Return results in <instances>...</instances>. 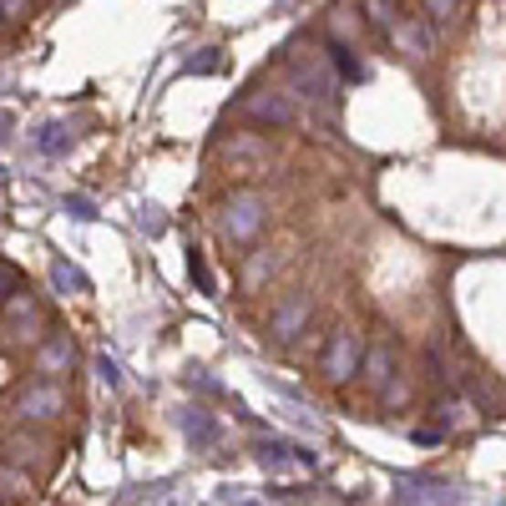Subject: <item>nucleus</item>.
Here are the masks:
<instances>
[{
	"mask_svg": "<svg viewBox=\"0 0 506 506\" xmlns=\"http://www.w3.org/2000/svg\"><path fill=\"white\" fill-rule=\"evenodd\" d=\"M0 5H5V11H16V5H21V0H0Z\"/></svg>",
	"mask_w": 506,
	"mask_h": 506,
	"instance_id": "nucleus-24",
	"label": "nucleus"
},
{
	"mask_svg": "<svg viewBox=\"0 0 506 506\" xmlns=\"http://www.w3.org/2000/svg\"><path fill=\"white\" fill-rule=\"evenodd\" d=\"M0 506H11V496H5V491H0Z\"/></svg>",
	"mask_w": 506,
	"mask_h": 506,
	"instance_id": "nucleus-25",
	"label": "nucleus"
},
{
	"mask_svg": "<svg viewBox=\"0 0 506 506\" xmlns=\"http://www.w3.org/2000/svg\"><path fill=\"white\" fill-rule=\"evenodd\" d=\"M360 380L370 390H385L390 380H395V354H390V344H364V360H360Z\"/></svg>",
	"mask_w": 506,
	"mask_h": 506,
	"instance_id": "nucleus-7",
	"label": "nucleus"
},
{
	"mask_svg": "<svg viewBox=\"0 0 506 506\" xmlns=\"http://www.w3.org/2000/svg\"><path fill=\"white\" fill-rule=\"evenodd\" d=\"M330 61H334V71H340V81H364V61L350 56V46H330Z\"/></svg>",
	"mask_w": 506,
	"mask_h": 506,
	"instance_id": "nucleus-11",
	"label": "nucleus"
},
{
	"mask_svg": "<svg viewBox=\"0 0 506 506\" xmlns=\"http://www.w3.org/2000/svg\"><path fill=\"white\" fill-rule=\"evenodd\" d=\"M163 228H167V218H163L157 208H147V213H142V233H163Z\"/></svg>",
	"mask_w": 506,
	"mask_h": 506,
	"instance_id": "nucleus-21",
	"label": "nucleus"
},
{
	"mask_svg": "<svg viewBox=\"0 0 506 506\" xmlns=\"http://www.w3.org/2000/svg\"><path fill=\"white\" fill-rule=\"evenodd\" d=\"M0 314H5V320L16 324V330H26V324H36V314H41V304H36V294H11L5 299V304H0Z\"/></svg>",
	"mask_w": 506,
	"mask_h": 506,
	"instance_id": "nucleus-9",
	"label": "nucleus"
},
{
	"mask_svg": "<svg viewBox=\"0 0 506 506\" xmlns=\"http://www.w3.org/2000/svg\"><path fill=\"white\" fill-rule=\"evenodd\" d=\"M61 410H67L61 380H36V385H26L21 395H16V416L21 420H56Z\"/></svg>",
	"mask_w": 506,
	"mask_h": 506,
	"instance_id": "nucleus-3",
	"label": "nucleus"
},
{
	"mask_svg": "<svg viewBox=\"0 0 506 506\" xmlns=\"http://www.w3.org/2000/svg\"><path fill=\"white\" fill-rule=\"evenodd\" d=\"M360 360H364V340L354 330H334L330 344H324V380L330 385H350L360 374Z\"/></svg>",
	"mask_w": 506,
	"mask_h": 506,
	"instance_id": "nucleus-2",
	"label": "nucleus"
},
{
	"mask_svg": "<svg viewBox=\"0 0 506 506\" xmlns=\"http://www.w3.org/2000/svg\"><path fill=\"white\" fill-rule=\"evenodd\" d=\"M294 87L304 91V97H330L334 81L324 77V71H314V67H299V71H294Z\"/></svg>",
	"mask_w": 506,
	"mask_h": 506,
	"instance_id": "nucleus-12",
	"label": "nucleus"
},
{
	"mask_svg": "<svg viewBox=\"0 0 506 506\" xmlns=\"http://www.w3.org/2000/svg\"><path fill=\"white\" fill-rule=\"evenodd\" d=\"M51 284L56 289H61V294H87V274H81V269H71L67 264V258H56V264H51Z\"/></svg>",
	"mask_w": 506,
	"mask_h": 506,
	"instance_id": "nucleus-10",
	"label": "nucleus"
},
{
	"mask_svg": "<svg viewBox=\"0 0 506 506\" xmlns=\"http://www.w3.org/2000/svg\"><path fill=\"white\" fill-rule=\"evenodd\" d=\"M370 21L380 26V31H395V21H400V5H395V0H370Z\"/></svg>",
	"mask_w": 506,
	"mask_h": 506,
	"instance_id": "nucleus-14",
	"label": "nucleus"
},
{
	"mask_svg": "<svg viewBox=\"0 0 506 506\" xmlns=\"http://www.w3.org/2000/svg\"><path fill=\"white\" fill-rule=\"evenodd\" d=\"M5 132H11V111H0V142H5Z\"/></svg>",
	"mask_w": 506,
	"mask_h": 506,
	"instance_id": "nucleus-23",
	"label": "nucleus"
},
{
	"mask_svg": "<svg viewBox=\"0 0 506 506\" xmlns=\"http://www.w3.org/2000/svg\"><path fill=\"white\" fill-rule=\"evenodd\" d=\"M5 461H21V466H31V456H41V446H36V440H26V436H11L5 440Z\"/></svg>",
	"mask_w": 506,
	"mask_h": 506,
	"instance_id": "nucleus-16",
	"label": "nucleus"
},
{
	"mask_svg": "<svg viewBox=\"0 0 506 506\" xmlns=\"http://www.w3.org/2000/svg\"><path fill=\"white\" fill-rule=\"evenodd\" d=\"M187 274H193V284H198L203 294H213V274H208V264H203L198 248H187Z\"/></svg>",
	"mask_w": 506,
	"mask_h": 506,
	"instance_id": "nucleus-15",
	"label": "nucleus"
},
{
	"mask_svg": "<svg viewBox=\"0 0 506 506\" xmlns=\"http://www.w3.org/2000/svg\"><path fill=\"white\" fill-rule=\"evenodd\" d=\"M218 67H223V56L213 51V46H203L198 56H187V71H193V77H213Z\"/></svg>",
	"mask_w": 506,
	"mask_h": 506,
	"instance_id": "nucleus-13",
	"label": "nucleus"
},
{
	"mask_svg": "<svg viewBox=\"0 0 506 506\" xmlns=\"http://www.w3.org/2000/svg\"><path fill=\"white\" fill-rule=\"evenodd\" d=\"M456 11H461V0H430V21H436V26L456 21Z\"/></svg>",
	"mask_w": 506,
	"mask_h": 506,
	"instance_id": "nucleus-18",
	"label": "nucleus"
},
{
	"mask_svg": "<svg viewBox=\"0 0 506 506\" xmlns=\"http://www.w3.org/2000/svg\"><path fill=\"white\" fill-rule=\"evenodd\" d=\"M187 436H198V440H213V426H208V420H203V410H193V416H187Z\"/></svg>",
	"mask_w": 506,
	"mask_h": 506,
	"instance_id": "nucleus-20",
	"label": "nucleus"
},
{
	"mask_svg": "<svg viewBox=\"0 0 506 506\" xmlns=\"http://www.w3.org/2000/svg\"><path fill=\"white\" fill-rule=\"evenodd\" d=\"M264 223H269L264 193L243 187V193H233V198H228V208H223L218 228H223V238H228V243H253L258 233H264Z\"/></svg>",
	"mask_w": 506,
	"mask_h": 506,
	"instance_id": "nucleus-1",
	"label": "nucleus"
},
{
	"mask_svg": "<svg viewBox=\"0 0 506 506\" xmlns=\"http://www.w3.org/2000/svg\"><path fill=\"white\" fill-rule=\"evenodd\" d=\"M309 314H314V299H309V294H289L284 304L274 309V320H269V334H274V344H289L294 334H304Z\"/></svg>",
	"mask_w": 506,
	"mask_h": 506,
	"instance_id": "nucleus-4",
	"label": "nucleus"
},
{
	"mask_svg": "<svg viewBox=\"0 0 506 506\" xmlns=\"http://www.w3.org/2000/svg\"><path fill=\"white\" fill-rule=\"evenodd\" d=\"M71 364H77L71 334H51V340L36 350V374H41V380H61V374H71Z\"/></svg>",
	"mask_w": 506,
	"mask_h": 506,
	"instance_id": "nucleus-5",
	"label": "nucleus"
},
{
	"mask_svg": "<svg viewBox=\"0 0 506 506\" xmlns=\"http://www.w3.org/2000/svg\"><path fill=\"white\" fill-rule=\"evenodd\" d=\"M21 269H16V264H0V304H5V299H11V294H21Z\"/></svg>",
	"mask_w": 506,
	"mask_h": 506,
	"instance_id": "nucleus-17",
	"label": "nucleus"
},
{
	"mask_svg": "<svg viewBox=\"0 0 506 506\" xmlns=\"http://www.w3.org/2000/svg\"><path fill=\"white\" fill-rule=\"evenodd\" d=\"M97 370H101V380H107V385H121V370L111 360H97Z\"/></svg>",
	"mask_w": 506,
	"mask_h": 506,
	"instance_id": "nucleus-22",
	"label": "nucleus"
},
{
	"mask_svg": "<svg viewBox=\"0 0 506 506\" xmlns=\"http://www.w3.org/2000/svg\"><path fill=\"white\" fill-rule=\"evenodd\" d=\"M243 111H248L253 121H264V127H284V121H294V101H289L284 91H253V97L243 101Z\"/></svg>",
	"mask_w": 506,
	"mask_h": 506,
	"instance_id": "nucleus-6",
	"label": "nucleus"
},
{
	"mask_svg": "<svg viewBox=\"0 0 506 506\" xmlns=\"http://www.w3.org/2000/svg\"><path fill=\"white\" fill-rule=\"evenodd\" d=\"M71 142H77V132H71L67 121H46L41 132H36V147H41L46 157H61V153H71Z\"/></svg>",
	"mask_w": 506,
	"mask_h": 506,
	"instance_id": "nucleus-8",
	"label": "nucleus"
},
{
	"mask_svg": "<svg viewBox=\"0 0 506 506\" xmlns=\"http://www.w3.org/2000/svg\"><path fill=\"white\" fill-rule=\"evenodd\" d=\"M67 213H71V218H81V223H91V218H97L91 198H67Z\"/></svg>",
	"mask_w": 506,
	"mask_h": 506,
	"instance_id": "nucleus-19",
	"label": "nucleus"
}]
</instances>
